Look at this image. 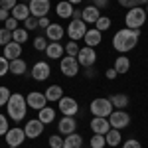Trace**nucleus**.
Segmentation results:
<instances>
[{
  "mask_svg": "<svg viewBox=\"0 0 148 148\" xmlns=\"http://www.w3.org/2000/svg\"><path fill=\"white\" fill-rule=\"evenodd\" d=\"M63 49H65V56H77V53H79V44H77V42H71V40H69L67 44H65V46H63Z\"/></svg>",
  "mask_w": 148,
  "mask_h": 148,
  "instance_id": "34",
  "label": "nucleus"
},
{
  "mask_svg": "<svg viewBox=\"0 0 148 148\" xmlns=\"http://www.w3.org/2000/svg\"><path fill=\"white\" fill-rule=\"evenodd\" d=\"M10 128V123H8V116L6 114H0V136H4Z\"/></svg>",
  "mask_w": 148,
  "mask_h": 148,
  "instance_id": "40",
  "label": "nucleus"
},
{
  "mask_svg": "<svg viewBox=\"0 0 148 148\" xmlns=\"http://www.w3.org/2000/svg\"><path fill=\"white\" fill-rule=\"evenodd\" d=\"M44 123H40V119H30L26 125H24V132H26V138H38L42 132H44Z\"/></svg>",
  "mask_w": 148,
  "mask_h": 148,
  "instance_id": "14",
  "label": "nucleus"
},
{
  "mask_svg": "<svg viewBox=\"0 0 148 148\" xmlns=\"http://www.w3.org/2000/svg\"><path fill=\"white\" fill-rule=\"evenodd\" d=\"M4 28H6V30H10V32H14V30H16V28H18V20H16V18H8V20H6V22H4Z\"/></svg>",
  "mask_w": 148,
  "mask_h": 148,
  "instance_id": "43",
  "label": "nucleus"
},
{
  "mask_svg": "<svg viewBox=\"0 0 148 148\" xmlns=\"http://www.w3.org/2000/svg\"><path fill=\"white\" fill-rule=\"evenodd\" d=\"M26 103H28V109H34V111H40L47 105L46 101V95L40 91H32L28 97H26Z\"/></svg>",
  "mask_w": 148,
  "mask_h": 148,
  "instance_id": "15",
  "label": "nucleus"
},
{
  "mask_svg": "<svg viewBox=\"0 0 148 148\" xmlns=\"http://www.w3.org/2000/svg\"><path fill=\"white\" fill-rule=\"evenodd\" d=\"M85 32H87V24L83 22L81 18H79V20H71L69 26L65 28V34L69 36L71 42H79V40H83Z\"/></svg>",
  "mask_w": 148,
  "mask_h": 148,
  "instance_id": "6",
  "label": "nucleus"
},
{
  "mask_svg": "<svg viewBox=\"0 0 148 148\" xmlns=\"http://www.w3.org/2000/svg\"><path fill=\"white\" fill-rule=\"evenodd\" d=\"M57 130H59L61 136H67L71 132H75V130H77V121H75V116H61L59 123H57Z\"/></svg>",
  "mask_w": 148,
  "mask_h": 148,
  "instance_id": "13",
  "label": "nucleus"
},
{
  "mask_svg": "<svg viewBox=\"0 0 148 148\" xmlns=\"http://www.w3.org/2000/svg\"><path fill=\"white\" fill-rule=\"evenodd\" d=\"M119 4L126 10H130V8H138V6H146L148 0H119Z\"/></svg>",
  "mask_w": 148,
  "mask_h": 148,
  "instance_id": "32",
  "label": "nucleus"
},
{
  "mask_svg": "<svg viewBox=\"0 0 148 148\" xmlns=\"http://www.w3.org/2000/svg\"><path fill=\"white\" fill-rule=\"evenodd\" d=\"M8 69H10V61L4 56H0V77H4L8 73Z\"/></svg>",
  "mask_w": 148,
  "mask_h": 148,
  "instance_id": "42",
  "label": "nucleus"
},
{
  "mask_svg": "<svg viewBox=\"0 0 148 148\" xmlns=\"http://www.w3.org/2000/svg\"><path fill=\"white\" fill-rule=\"evenodd\" d=\"M28 71V63L24 61V59H12L10 61V69H8V73H12V75H24Z\"/></svg>",
  "mask_w": 148,
  "mask_h": 148,
  "instance_id": "26",
  "label": "nucleus"
},
{
  "mask_svg": "<svg viewBox=\"0 0 148 148\" xmlns=\"http://www.w3.org/2000/svg\"><path fill=\"white\" fill-rule=\"evenodd\" d=\"M113 69L116 71V73H119V75H125L126 71L130 69V59H128L126 56H123V53H121V56L114 59V67H113Z\"/></svg>",
  "mask_w": 148,
  "mask_h": 148,
  "instance_id": "25",
  "label": "nucleus"
},
{
  "mask_svg": "<svg viewBox=\"0 0 148 148\" xmlns=\"http://www.w3.org/2000/svg\"><path fill=\"white\" fill-rule=\"evenodd\" d=\"M83 42L89 47H97L103 42V32H99L97 28H87V32L83 36Z\"/></svg>",
  "mask_w": 148,
  "mask_h": 148,
  "instance_id": "16",
  "label": "nucleus"
},
{
  "mask_svg": "<svg viewBox=\"0 0 148 148\" xmlns=\"http://www.w3.org/2000/svg\"><path fill=\"white\" fill-rule=\"evenodd\" d=\"M47 144H49V148H63V136L61 134H51Z\"/></svg>",
  "mask_w": 148,
  "mask_h": 148,
  "instance_id": "36",
  "label": "nucleus"
},
{
  "mask_svg": "<svg viewBox=\"0 0 148 148\" xmlns=\"http://www.w3.org/2000/svg\"><path fill=\"white\" fill-rule=\"evenodd\" d=\"M109 128H111L109 119H105V116H93V121H91L93 134H107V132H109Z\"/></svg>",
  "mask_w": 148,
  "mask_h": 148,
  "instance_id": "17",
  "label": "nucleus"
},
{
  "mask_svg": "<svg viewBox=\"0 0 148 148\" xmlns=\"http://www.w3.org/2000/svg\"><path fill=\"white\" fill-rule=\"evenodd\" d=\"M95 28H97L99 32H105V30H109V28H111V18H109V16H103V14H101V18L95 22Z\"/></svg>",
  "mask_w": 148,
  "mask_h": 148,
  "instance_id": "33",
  "label": "nucleus"
},
{
  "mask_svg": "<svg viewBox=\"0 0 148 148\" xmlns=\"http://www.w3.org/2000/svg\"><path fill=\"white\" fill-rule=\"evenodd\" d=\"M65 34V30H63V26H59V24H49L46 28V38L49 42H59L61 38Z\"/></svg>",
  "mask_w": 148,
  "mask_h": 148,
  "instance_id": "20",
  "label": "nucleus"
},
{
  "mask_svg": "<svg viewBox=\"0 0 148 148\" xmlns=\"http://www.w3.org/2000/svg\"><path fill=\"white\" fill-rule=\"evenodd\" d=\"M4 136H6V144L10 148H18V146L24 144L26 132H24V128H20V126H14V128H8V132Z\"/></svg>",
  "mask_w": 148,
  "mask_h": 148,
  "instance_id": "10",
  "label": "nucleus"
},
{
  "mask_svg": "<svg viewBox=\"0 0 148 148\" xmlns=\"http://www.w3.org/2000/svg\"><path fill=\"white\" fill-rule=\"evenodd\" d=\"M121 130H116V128H109V132L105 134V140H107V146H111V148H114V146H119L121 144Z\"/></svg>",
  "mask_w": 148,
  "mask_h": 148,
  "instance_id": "30",
  "label": "nucleus"
},
{
  "mask_svg": "<svg viewBox=\"0 0 148 148\" xmlns=\"http://www.w3.org/2000/svg\"><path fill=\"white\" fill-rule=\"evenodd\" d=\"M49 75H51V67L47 61H36L32 65V77L36 81H46Z\"/></svg>",
  "mask_w": 148,
  "mask_h": 148,
  "instance_id": "12",
  "label": "nucleus"
},
{
  "mask_svg": "<svg viewBox=\"0 0 148 148\" xmlns=\"http://www.w3.org/2000/svg\"><path fill=\"white\" fill-rule=\"evenodd\" d=\"M57 105H59V111H61V114L63 116H75V114L79 113V105H77V101L73 99V97H61L59 101H57Z\"/></svg>",
  "mask_w": 148,
  "mask_h": 148,
  "instance_id": "11",
  "label": "nucleus"
},
{
  "mask_svg": "<svg viewBox=\"0 0 148 148\" xmlns=\"http://www.w3.org/2000/svg\"><path fill=\"white\" fill-rule=\"evenodd\" d=\"M144 10H146V16H148V4H146V6H144Z\"/></svg>",
  "mask_w": 148,
  "mask_h": 148,
  "instance_id": "53",
  "label": "nucleus"
},
{
  "mask_svg": "<svg viewBox=\"0 0 148 148\" xmlns=\"http://www.w3.org/2000/svg\"><path fill=\"white\" fill-rule=\"evenodd\" d=\"M83 75H85L87 79H93V77L97 75V69H95V65H93V67H83Z\"/></svg>",
  "mask_w": 148,
  "mask_h": 148,
  "instance_id": "46",
  "label": "nucleus"
},
{
  "mask_svg": "<svg viewBox=\"0 0 148 148\" xmlns=\"http://www.w3.org/2000/svg\"><path fill=\"white\" fill-rule=\"evenodd\" d=\"M24 28H26V30H36V28H40V26H38V18L28 16V18L24 20Z\"/></svg>",
  "mask_w": 148,
  "mask_h": 148,
  "instance_id": "41",
  "label": "nucleus"
},
{
  "mask_svg": "<svg viewBox=\"0 0 148 148\" xmlns=\"http://www.w3.org/2000/svg\"><path fill=\"white\" fill-rule=\"evenodd\" d=\"M105 75H107V77H109V79H114V77H116V75H119V73H116V71H114V69L111 67V69H107V73H105Z\"/></svg>",
  "mask_w": 148,
  "mask_h": 148,
  "instance_id": "50",
  "label": "nucleus"
},
{
  "mask_svg": "<svg viewBox=\"0 0 148 148\" xmlns=\"http://www.w3.org/2000/svg\"><path fill=\"white\" fill-rule=\"evenodd\" d=\"M56 14L59 16V18H71V14H73V4H69L67 0H61V2H57Z\"/></svg>",
  "mask_w": 148,
  "mask_h": 148,
  "instance_id": "27",
  "label": "nucleus"
},
{
  "mask_svg": "<svg viewBox=\"0 0 148 148\" xmlns=\"http://www.w3.org/2000/svg\"><path fill=\"white\" fill-rule=\"evenodd\" d=\"M10 18V10H4V8H0V22H6Z\"/></svg>",
  "mask_w": 148,
  "mask_h": 148,
  "instance_id": "49",
  "label": "nucleus"
},
{
  "mask_svg": "<svg viewBox=\"0 0 148 148\" xmlns=\"http://www.w3.org/2000/svg\"><path fill=\"white\" fill-rule=\"evenodd\" d=\"M105 146H107L105 134H93V138H91V148H105Z\"/></svg>",
  "mask_w": 148,
  "mask_h": 148,
  "instance_id": "35",
  "label": "nucleus"
},
{
  "mask_svg": "<svg viewBox=\"0 0 148 148\" xmlns=\"http://www.w3.org/2000/svg\"><path fill=\"white\" fill-rule=\"evenodd\" d=\"M16 4H18L16 0H0V8H4V10H12Z\"/></svg>",
  "mask_w": 148,
  "mask_h": 148,
  "instance_id": "45",
  "label": "nucleus"
},
{
  "mask_svg": "<svg viewBox=\"0 0 148 148\" xmlns=\"http://www.w3.org/2000/svg\"><path fill=\"white\" fill-rule=\"evenodd\" d=\"M111 105H113V109H121V111H125V107H128V95H125V93H114V95H111Z\"/></svg>",
  "mask_w": 148,
  "mask_h": 148,
  "instance_id": "24",
  "label": "nucleus"
},
{
  "mask_svg": "<svg viewBox=\"0 0 148 148\" xmlns=\"http://www.w3.org/2000/svg\"><path fill=\"white\" fill-rule=\"evenodd\" d=\"M123 148H142V144L138 142L136 138H128L125 144H123Z\"/></svg>",
  "mask_w": 148,
  "mask_h": 148,
  "instance_id": "44",
  "label": "nucleus"
},
{
  "mask_svg": "<svg viewBox=\"0 0 148 148\" xmlns=\"http://www.w3.org/2000/svg\"><path fill=\"white\" fill-rule=\"evenodd\" d=\"M38 119H40V123L49 125V123H53V121H56V111H53L51 107H44V109H40V111H38Z\"/></svg>",
  "mask_w": 148,
  "mask_h": 148,
  "instance_id": "28",
  "label": "nucleus"
},
{
  "mask_svg": "<svg viewBox=\"0 0 148 148\" xmlns=\"http://www.w3.org/2000/svg\"><path fill=\"white\" fill-rule=\"evenodd\" d=\"M63 44H59V42H51V44H47L46 47V56L49 59H61L63 57Z\"/></svg>",
  "mask_w": 148,
  "mask_h": 148,
  "instance_id": "22",
  "label": "nucleus"
},
{
  "mask_svg": "<svg viewBox=\"0 0 148 148\" xmlns=\"http://www.w3.org/2000/svg\"><path fill=\"white\" fill-rule=\"evenodd\" d=\"M12 42H16V44L28 42V30H26V28H16V30L12 32Z\"/></svg>",
  "mask_w": 148,
  "mask_h": 148,
  "instance_id": "31",
  "label": "nucleus"
},
{
  "mask_svg": "<svg viewBox=\"0 0 148 148\" xmlns=\"http://www.w3.org/2000/svg\"><path fill=\"white\" fill-rule=\"evenodd\" d=\"M2 56L6 57L8 61H12V59H18V57L22 56V44H16V42L6 44V46L2 47Z\"/></svg>",
  "mask_w": 148,
  "mask_h": 148,
  "instance_id": "19",
  "label": "nucleus"
},
{
  "mask_svg": "<svg viewBox=\"0 0 148 148\" xmlns=\"http://www.w3.org/2000/svg\"><path fill=\"white\" fill-rule=\"evenodd\" d=\"M28 8H30V16L44 18V16H47V12L51 8V2L49 0H30L28 2Z\"/></svg>",
  "mask_w": 148,
  "mask_h": 148,
  "instance_id": "9",
  "label": "nucleus"
},
{
  "mask_svg": "<svg viewBox=\"0 0 148 148\" xmlns=\"http://www.w3.org/2000/svg\"><path fill=\"white\" fill-rule=\"evenodd\" d=\"M81 144H83V138L77 132H71L63 138V148H81Z\"/></svg>",
  "mask_w": 148,
  "mask_h": 148,
  "instance_id": "29",
  "label": "nucleus"
},
{
  "mask_svg": "<svg viewBox=\"0 0 148 148\" xmlns=\"http://www.w3.org/2000/svg\"><path fill=\"white\" fill-rule=\"evenodd\" d=\"M10 16H12V18H16L18 22H24V20L30 16V8H28V4L18 2V4H16V6L10 10Z\"/></svg>",
  "mask_w": 148,
  "mask_h": 148,
  "instance_id": "21",
  "label": "nucleus"
},
{
  "mask_svg": "<svg viewBox=\"0 0 148 148\" xmlns=\"http://www.w3.org/2000/svg\"><path fill=\"white\" fill-rule=\"evenodd\" d=\"M10 89L8 87H4V85H0V107H6V103L10 99Z\"/></svg>",
  "mask_w": 148,
  "mask_h": 148,
  "instance_id": "39",
  "label": "nucleus"
},
{
  "mask_svg": "<svg viewBox=\"0 0 148 148\" xmlns=\"http://www.w3.org/2000/svg\"><path fill=\"white\" fill-rule=\"evenodd\" d=\"M107 119H109V125H111V128H116V130L126 128V126L130 125V114L126 113V111H121V109H114V111L109 114Z\"/></svg>",
  "mask_w": 148,
  "mask_h": 148,
  "instance_id": "5",
  "label": "nucleus"
},
{
  "mask_svg": "<svg viewBox=\"0 0 148 148\" xmlns=\"http://www.w3.org/2000/svg\"><path fill=\"white\" fill-rule=\"evenodd\" d=\"M69 4H81V2H83V0H67Z\"/></svg>",
  "mask_w": 148,
  "mask_h": 148,
  "instance_id": "52",
  "label": "nucleus"
},
{
  "mask_svg": "<svg viewBox=\"0 0 148 148\" xmlns=\"http://www.w3.org/2000/svg\"><path fill=\"white\" fill-rule=\"evenodd\" d=\"M6 111H8V116H10L14 123H20L26 119V113H28V103H26V97L22 93H12L8 103H6Z\"/></svg>",
  "mask_w": 148,
  "mask_h": 148,
  "instance_id": "2",
  "label": "nucleus"
},
{
  "mask_svg": "<svg viewBox=\"0 0 148 148\" xmlns=\"http://www.w3.org/2000/svg\"><path fill=\"white\" fill-rule=\"evenodd\" d=\"M81 18V10H75L73 8V14H71V20H79Z\"/></svg>",
  "mask_w": 148,
  "mask_h": 148,
  "instance_id": "51",
  "label": "nucleus"
},
{
  "mask_svg": "<svg viewBox=\"0 0 148 148\" xmlns=\"http://www.w3.org/2000/svg\"><path fill=\"white\" fill-rule=\"evenodd\" d=\"M99 18H101V10H99V8H95L93 4L85 6V8L81 10V20H83L85 24H95Z\"/></svg>",
  "mask_w": 148,
  "mask_h": 148,
  "instance_id": "18",
  "label": "nucleus"
},
{
  "mask_svg": "<svg viewBox=\"0 0 148 148\" xmlns=\"http://www.w3.org/2000/svg\"><path fill=\"white\" fill-rule=\"evenodd\" d=\"M93 6H95V8H99V10H105V8L109 6V0H95V2H93Z\"/></svg>",
  "mask_w": 148,
  "mask_h": 148,
  "instance_id": "47",
  "label": "nucleus"
},
{
  "mask_svg": "<svg viewBox=\"0 0 148 148\" xmlns=\"http://www.w3.org/2000/svg\"><path fill=\"white\" fill-rule=\"evenodd\" d=\"M49 18H47V16H44V18H38V26H40V28H44V30H46L47 26H49Z\"/></svg>",
  "mask_w": 148,
  "mask_h": 148,
  "instance_id": "48",
  "label": "nucleus"
},
{
  "mask_svg": "<svg viewBox=\"0 0 148 148\" xmlns=\"http://www.w3.org/2000/svg\"><path fill=\"white\" fill-rule=\"evenodd\" d=\"M34 47L38 49V51H46V47H47V38L46 36H38L34 40Z\"/></svg>",
  "mask_w": 148,
  "mask_h": 148,
  "instance_id": "38",
  "label": "nucleus"
},
{
  "mask_svg": "<svg viewBox=\"0 0 148 148\" xmlns=\"http://www.w3.org/2000/svg\"><path fill=\"white\" fill-rule=\"evenodd\" d=\"M138 38H140V30L123 28V30H119V32L113 36V47L119 51V53L126 56L128 51H132V49L136 47Z\"/></svg>",
  "mask_w": 148,
  "mask_h": 148,
  "instance_id": "1",
  "label": "nucleus"
},
{
  "mask_svg": "<svg viewBox=\"0 0 148 148\" xmlns=\"http://www.w3.org/2000/svg\"><path fill=\"white\" fill-rule=\"evenodd\" d=\"M44 95H46V101L47 103H57L61 97H63V89H61L59 85H49Z\"/></svg>",
  "mask_w": 148,
  "mask_h": 148,
  "instance_id": "23",
  "label": "nucleus"
},
{
  "mask_svg": "<svg viewBox=\"0 0 148 148\" xmlns=\"http://www.w3.org/2000/svg\"><path fill=\"white\" fill-rule=\"evenodd\" d=\"M10 42H12V32L6 30V28H0V46L4 47L6 44H10Z\"/></svg>",
  "mask_w": 148,
  "mask_h": 148,
  "instance_id": "37",
  "label": "nucleus"
},
{
  "mask_svg": "<svg viewBox=\"0 0 148 148\" xmlns=\"http://www.w3.org/2000/svg\"><path fill=\"white\" fill-rule=\"evenodd\" d=\"M77 61H79V67H93L97 63V51L95 47H79V53H77Z\"/></svg>",
  "mask_w": 148,
  "mask_h": 148,
  "instance_id": "8",
  "label": "nucleus"
},
{
  "mask_svg": "<svg viewBox=\"0 0 148 148\" xmlns=\"http://www.w3.org/2000/svg\"><path fill=\"white\" fill-rule=\"evenodd\" d=\"M59 71H61L65 77H75V75L79 73V61H77V57H73V56L61 57V61H59Z\"/></svg>",
  "mask_w": 148,
  "mask_h": 148,
  "instance_id": "7",
  "label": "nucleus"
},
{
  "mask_svg": "<svg viewBox=\"0 0 148 148\" xmlns=\"http://www.w3.org/2000/svg\"><path fill=\"white\" fill-rule=\"evenodd\" d=\"M146 20H148V16H146V10H144L142 6L126 10L125 24H126V28H130V30H140V28L144 26Z\"/></svg>",
  "mask_w": 148,
  "mask_h": 148,
  "instance_id": "3",
  "label": "nucleus"
},
{
  "mask_svg": "<svg viewBox=\"0 0 148 148\" xmlns=\"http://www.w3.org/2000/svg\"><path fill=\"white\" fill-rule=\"evenodd\" d=\"M89 109H91L93 116H105V119L114 111L113 105H111V101L105 99V97H97V99H93L91 105H89Z\"/></svg>",
  "mask_w": 148,
  "mask_h": 148,
  "instance_id": "4",
  "label": "nucleus"
}]
</instances>
